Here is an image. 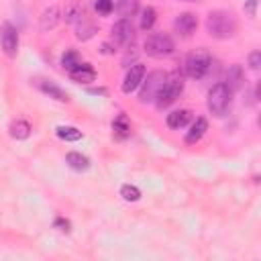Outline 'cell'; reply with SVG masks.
Instances as JSON below:
<instances>
[{"instance_id": "cell-2", "label": "cell", "mask_w": 261, "mask_h": 261, "mask_svg": "<svg viewBox=\"0 0 261 261\" xmlns=\"http://www.w3.org/2000/svg\"><path fill=\"white\" fill-rule=\"evenodd\" d=\"M181 90H184V77H181V73L179 71L167 73V77H165V82H163V86H161V90H159V94L155 98V106L159 110L167 108L169 104H173L179 98Z\"/></svg>"}, {"instance_id": "cell-25", "label": "cell", "mask_w": 261, "mask_h": 261, "mask_svg": "<svg viewBox=\"0 0 261 261\" xmlns=\"http://www.w3.org/2000/svg\"><path fill=\"white\" fill-rule=\"evenodd\" d=\"M243 69H241V65H232L230 69H228V77H226V86L230 88V90H234V88H239L241 84H243Z\"/></svg>"}, {"instance_id": "cell-10", "label": "cell", "mask_w": 261, "mask_h": 261, "mask_svg": "<svg viewBox=\"0 0 261 261\" xmlns=\"http://www.w3.org/2000/svg\"><path fill=\"white\" fill-rule=\"evenodd\" d=\"M143 77H145V65H143V63L130 65V69L126 71V75H124V80H122V92H124V94L135 92V90L141 86Z\"/></svg>"}, {"instance_id": "cell-24", "label": "cell", "mask_w": 261, "mask_h": 261, "mask_svg": "<svg viewBox=\"0 0 261 261\" xmlns=\"http://www.w3.org/2000/svg\"><path fill=\"white\" fill-rule=\"evenodd\" d=\"M82 18H86V10H84L82 4H71V6L65 10V22L77 24Z\"/></svg>"}, {"instance_id": "cell-26", "label": "cell", "mask_w": 261, "mask_h": 261, "mask_svg": "<svg viewBox=\"0 0 261 261\" xmlns=\"http://www.w3.org/2000/svg\"><path fill=\"white\" fill-rule=\"evenodd\" d=\"M120 196H122L126 202H137V200H141V190H139L137 186L124 184V186L120 188Z\"/></svg>"}, {"instance_id": "cell-29", "label": "cell", "mask_w": 261, "mask_h": 261, "mask_svg": "<svg viewBox=\"0 0 261 261\" xmlns=\"http://www.w3.org/2000/svg\"><path fill=\"white\" fill-rule=\"evenodd\" d=\"M257 4H259V0H247L245 2V12L249 16H257Z\"/></svg>"}, {"instance_id": "cell-17", "label": "cell", "mask_w": 261, "mask_h": 261, "mask_svg": "<svg viewBox=\"0 0 261 261\" xmlns=\"http://www.w3.org/2000/svg\"><path fill=\"white\" fill-rule=\"evenodd\" d=\"M10 137L12 139H16V141H24V139H29V135H31V124L27 122V120H22V118H18V120H12L10 122Z\"/></svg>"}, {"instance_id": "cell-23", "label": "cell", "mask_w": 261, "mask_h": 261, "mask_svg": "<svg viewBox=\"0 0 261 261\" xmlns=\"http://www.w3.org/2000/svg\"><path fill=\"white\" fill-rule=\"evenodd\" d=\"M55 135H57L61 141H80V139L84 137L82 130L75 128V126H57V128H55Z\"/></svg>"}, {"instance_id": "cell-31", "label": "cell", "mask_w": 261, "mask_h": 261, "mask_svg": "<svg viewBox=\"0 0 261 261\" xmlns=\"http://www.w3.org/2000/svg\"><path fill=\"white\" fill-rule=\"evenodd\" d=\"M102 53H114V49H112L108 43H104V45H102Z\"/></svg>"}, {"instance_id": "cell-21", "label": "cell", "mask_w": 261, "mask_h": 261, "mask_svg": "<svg viewBox=\"0 0 261 261\" xmlns=\"http://www.w3.org/2000/svg\"><path fill=\"white\" fill-rule=\"evenodd\" d=\"M155 20H157V12H155V8H153V6H147V8H143V10H141L139 27H141L143 31H151V29H153V24H155Z\"/></svg>"}, {"instance_id": "cell-14", "label": "cell", "mask_w": 261, "mask_h": 261, "mask_svg": "<svg viewBox=\"0 0 261 261\" xmlns=\"http://www.w3.org/2000/svg\"><path fill=\"white\" fill-rule=\"evenodd\" d=\"M206 130H208V122H206V118H196L194 120V124L190 126V130H188V135H186V143L188 145H194V143H198L204 135H206Z\"/></svg>"}, {"instance_id": "cell-13", "label": "cell", "mask_w": 261, "mask_h": 261, "mask_svg": "<svg viewBox=\"0 0 261 261\" xmlns=\"http://www.w3.org/2000/svg\"><path fill=\"white\" fill-rule=\"evenodd\" d=\"M192 120V112L188 108H181V110H173L171 114H167V126L173 128V130H179L184 128L188 122Z\"/></svg>"}, {"instance_id": "cell-9", "label": "cell", "mask_w": 261, "mask_h": 261, "mask_svg": "<svg viewBox=\"0 0 261 261\" xmlns=\"http://www.w3.org/2000/svg\"><path fill=\"white\" fill-rule=\"evenodd\" d=\"M196 29H198V16H196L194 12H181V14H177L175 20H173V31H175L179 37H184V39L192 37V35L196 33Z\"/></svg>"}, {"instance_id": "cell-15", "label": "cell", "mask_w": 261, "mask_h": 261, "mask_svg": "<svg viewBox=\"0 0 261 261\" xmlns=\"http://www.w3.org/2000/svg\"><path fill=\"white\" fill-rule=\"evenodd\" d=\"M65 163H67L71 169H75V171H86V169H90V159H88L86 155L77 153V151H69V153L65 155Z\"/></svg>"}, {"instance_id": "cell-22", "label": "cell", "mask_w": 261, "mask_h": 261, "mask_svg": "<svg viewBox=\"0 0 261 261\" xmlns=\"http://www.w3.org/2000/svg\"><path fill=\"white\" fill-rule=\"evenodd\" d=\"M80 63H82V57H80V53H77L75 49H67V51L61 55V65H63V69H67V71L75 69Z\"/></svg>"}, {"instance_id": "cell-12", "label": "cell", "mask_w": 261, "mask_h": 261, "mask_svg": "<svg viewBox=\"0 0 261 261\" xmlns=\"http://www.w3.org/2000/svg\"><path fill=\"white\" fill-rule=\"evenodd\" d=\"M59 18H61L59 8H57V6H49V8L43 10V14H41V18H39V29H41V31H51V29L57 27Z\"/></svg>"}, {"instance_id": "cell-32", "label": "cell", "mask_w": 261, "mask_h": 261, "mask_svg": "<svg viewBox=\"0 0 261 261\" xmlns=\"http://www.w3.org/2000/svg\"><path fill=\"white\" fill-rule=\"evenodd\" d=\"M186 2H196V0H186Z\"/></svg>"}, {"instance_id": "cell-11", "label": "cell", "mask_w": 261, "mask_h": 261, "mask_svg": "<svg viewBox=\"0 0 261 261\" xmlns=\"http://www.w3.org/2000/svg\"><path fill=\"white\" fill-rule=\"evenodd\" d=\"M69 77L77 84H90V82L96 80V69L90 63H80L75 69L69 71Z\"/></svg>"}, {"instance_id": "cell-30", "label": "cell", "mask_w": 261, "mask_h": 261, "mask_svg": "<svg viewBox=\"0 0 261 261\" xmlns=\"http://www.w3.org/2000/svg\"><path fill=\"white\" fill-rule=\"evenodd\" d=\"M55 226H57L59 230H63V232H69V220H63V218H57V220H55Z\"/></svg>"}, {"instance_id": "cell-5", "label": "cell", "mask_w": 261, "mask_h": 261, "mask_svg": "<svg viewBox=\"0 0 261 261\" xmlns=\"http://www.w3.org/2000/svg\"><path fill=\"white\" fill-rule=\"evenodd\" d=\"M175 49V43L169 35L165 33H153L147 37L145 41V53L155 57V59H163V57H169Z\"/></svg>"}, {"instance_id": "cell-4", "label": "cell", "mask_w": 261, "mask_h": 261, "mask_svg": "<svg viewBox=\"0 0 261 261\" xmlns=\"http://www.w3.org/2000/svg\"><path fill=\"white\" fill-rule=\"evenodd\" d=\"M208 110L210 114L214 116H224L228 110H230V104H232V90L226 86V84H216L210 92H208Z\"/></svg>"}, {"instance_id": "cell-18", "label": "cell", "mask_w": 261, "mask_h": 261, "mask_svg": "<svg viewBox=\"0 0 261 261\" xmlns=\"http://www.w3.org/2000/svg\"><path fill=\"white\" fill-rule=\"evenodd\" d=\"M112 135H114V139H126V137H130V122H128V118L124 116V114H120L114 122H112Z\"/></svg>"}, {"instance_id": "cell-7", "label": "cell", "mask_w": 261, "mask_h": 261, "mask_svg": "<svg viewBox=\"0 0 261 261\" xmlns=\"http://www.w3.org/2000/svg\"><path fill=\"white\" fill-rule=\"evenodd\" d=\"M0 47L8 57H14L18 51V31L10 22L0 24Z\"/></svg>"}, {"instance_id": "cell-8", "label": "cell", "mask_w": 261, "mask_h": 261, "mask_svg": "<svg viewBox=\"0 0 261 261\" xmlns=\"http://www.w3.org/2000/svg\"><path fill=\"white\" fill-rule=\"evenodd\" d=\"M112 41L118 47H126L135 41V27L128 18H120L118 22H114L112 27Z\"/></svg>"}, {"instance_id": "cell-1", "label": "cell", "mask_w": 261, "mask_h": 261, "mask_svg": "<svg viewBox=\"0 0 261 261\" xmlns=\"http://www.w3.org/2000/svg\"><path fill=\"white\" fill-rule=\"evenodd\" d=\"M206 29L210 37L222 41V39H230L237 35L239 22H237V16L228 10H212L206 16Z\"/></svg>"}, {"instance_id": "cell-16", "label": "cell", "mask_w": 261, "mask_h": 261, "mask_svg": "<svg viewBox=\"0 0 261 261\" xmlns=\"http://www.w3.org/2000/svg\"><path fill=\"white\" fill-rule=\"evenodd\" d=\"M39 88H41L49 98H53V100H57V102H67V100H69L67 92L61 90V88H59L57 84H53V82H41Z\"/></svg>"}, {"instance_id": "cell-6", "label": "cell", "mask_w": 261, "mask_h": 261, "mask_svg": "<svg viewBox=\"0 0 261 261\" xmlns=\"http://www.w3.org/2000/svg\"><path fill=\"white\" fill-rule=\"evenodd\" d=\"M165 77H167V73H165V71H159V69L147 73V77H143V82H141L139 102H141V104L155 102V98H157V94H159V90H161Z\"/></svg>"}, {"instance_id": "cell-28", "label": "cell", "mask_w": 261, "mask_h": 261, "mask_svg": "<svg viewBox=\"0 0 261 261\" xmlns=\"http://www.w3.org/2000/svg\"><path fill=\"white\" fill-rule=\"evenodd\" d=\"M249 65H251V69H259V65H261V53L259 51H251V55H249Z\"/></svg>"}, {"instance_id": "cell-27", "label": "cell", "mask_w": 261, "mask_h": 261, "mask_svg": "<svg viewBox=\"0 0 261 261\" xmlns=\"http://www.w3.org/2000/svg\"><path fill=\"white\" fill-rule=\"evenodd\" d=\"M94 8L98 10V14H110L112 10H114V2L112 0H96L94 2Z\"/></svg>"}, {"instance_id": "cell-19", "label": "cell", "mask_w": 261, "mask_h": 261, "mask_svg": "<svg viewBox=\"0 0 261 261\" xmlns=\"http://www.w3.org/2000/svg\"><path fill=\"white\" fill-rule=\"evenodd\" d=\"M116 12L120 18H130L139 10V0H116Z\"/></svg>"}, {"instance_id": "cell-20", "label": "cell", "mask_w": 261, "mask_h": 261, "mask_svg": "<svg viewBox=\"0 0 261 261\" xmlns=\"http://www.w3.org/2000/svg\"><path fill=\"white\" fill-rule=\"evenodd\" d=\"M94 33H96V24L90 22L88 18H82V20L75 24V37H77L80 41H88V39H92Z\"/></svg>"}, {"instance_id": "cell-3", "label": "cell", "mask_w": 261, "mask_h": 261, "mask_svg": "<svg viewBox=\"0 0 261 261\" xmlns=\"http://www.w3.org/2000/svg\"><path fill=\"white\" fill-rule=\"evenodd\" d=\"M210 65H212V55H210V51L204 49V47H200V49H194V51L188 53L184 69H186V73H188L192 80H202V77L208 73Z\"/></svg>"}]
</instances>
